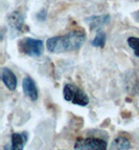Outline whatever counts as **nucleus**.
<instances>
[{
  "mask_svg": "<svg viewBox=\"0 0 139 150\" xmlns=\"http://www.w3.org/2000/svg\"><path fill=\"white\" fill-rule=\"evenodd\" d=\"M86 40V35L82 30H72L64 36H55L49 38L46 47L50 53L61 54L77 50L82 47Z\"/></svg>",
  "mask_w": 139,
  "mask_h": 150,
  "instance_id": "1",
  "label": "nucleus"
},
{
  "mask_svg": "<svg viewBox=\"0 0 139 150\" xmlns=\"http://www.w3.org/2000/svg\"><path fill=\"white\" fill-rule=\"evenodd\" d=\"M63 97H64L65 101L72 103L74 105L84 107L89 104V97L86 95V93L71 83L65 84L64 88H63Z\"/></svg>",
  "mask_w": 139,
  "mask_h": 150,
  "instance_id": "2",
  "label": "nucleus"
},
{
  "mask_svg": "<svg viewBox=\"0 0 139 150\" xmlns=\"http://www.w3.org/2000/svg\"><path fill=\"white\" fill-rule=\"evenodd\" d=\"M20 52L29 57H40L43 53V41L34 38H23L18 43Z\"/></svg>",
  "mask_w": 139,
  "mask_h": 150,
  "instance_id": "3",
  "label": "nucleus"
},
{
  "mask_svg": "<svg viewBox=\"0 0 139 150\" xmlns=\"http://www.w3.org/2000/svg\"><path fill=\"white\" fill-rule=\"evenodd\" d=\"M108 143L99 138H79L74 143V150H107Z\"/></svg>",
  "mask_w": 139,
  "mask_h": 150,
  "instance_id": "4",
  "label": "nucleus"
},
{
  "mask_svg": "<svg viewBox=\"0 0 139 150\" xmlns=\"http://www.w3.org/2000/svg\"><path fill=\"white\" fill-rule=\"evenodd\" d=\"M22 87L23 93L27 98H29L32 101H37L39 98V93H38V88L36 86L35 81L32 80L30 77H25L22 81Z\"/></svg>",
  "mask_w": 139,
  "mask_h": 150,
  "instance_id": "5",
  "label": "nucleus"
},
{
  "mask_svg": "<svg viewBox=\"0 0 139 150\" xmlns=\"http://www.w3.org/2000/svg\"><path fill=\"white\" fill-rule=\"evenodd\" d=\"M26 141H27V132L13 133L12 143L11 145H5L4 150H23Z\"/></svg>",
  "mask_w": 139,
  "mask_h": 150,
  "instance_id": "6",
  "label": "nucleus"
},
{
  "mask_svg": "<svg viewBox=\"0 0 139 150\" xmlns=\"http://www.w3.org/2000/svg\"><path fill=\"white\" fill-rule=\"evenodd\" d=\"M1 79L4 85L10 90H15L17 87V77L12 70L8 67H3L1 69Z\"/></svg>",
  "mask_w": 139,
  "mask_h": 150,
  "instance_id": "7",
  "label": "nucleus"
},
{
  "mask_svg": "<svg viewBox=\"0 0 139 150\" xmlns=\"http://www.w3.org/2000/svg\"><path fill=\"white\" fill-rule=\"evenodd\" d=\"M110 21L109 15H102V16H91L86 19V22L89 24L90 30H94L97 28H100L105 24H107Z\"/></svg>",
  "mask_w": 139,
  "mask_h": 150,
  "instance_id": "8",
  "label": "nucleus"
},
{
  "mask_svg": "<svg viewBox=\"0 0 139 150\" xmlns=\"http://www.w3.org/2000/svg\"><path fill=\"white\" fill-rule=\"evenodd\" d=\"M10 20V24L11 28L15 32L19 33L21 30H23V28H24V22H23V17L22 15L20 14L19 12H14L12 15L8 18Z\"/></svg>",
  "mask_w": 139,
  "mask_h": 150,
  "instance_id": "9",
  "label": "nucleus"
},
{
  "mask_svg": "<svg viewBox=\"0 0 139 150\" xmlns=\"http://www.w3.org/2000/svg\"><path fill=\"white\" fill-rule=\"evenodd\" d=\"M130 146V141L126 137H118L112 142L109 150H129Z\"/></svg>",
  "mask_w": 139,
  "mask_h": 150,
  "instance_id": "10",
  "label": "nucleus"
},
{
  "mask_svg": "<svg viewBox=\"0 0 139 150\" xmlns=\"http://www.w3.org/2000/svg\"><path fill=\"white\" fill-rule=\"evenodd\" d=\"M106 40H107V36L104 32H99L97 33V35L95 36V38L92 40L91 44L94 46V47H100L102 48L106 44Z\"/></svg>",
  "mask_w": 139,
  "mask_h": 150,
  "instance_id": "11",
  "label": "nucleus"
},
{
  "mask_svg": "<svg viewBox=\"0 0 139 150\" xmlns=\"http://www.w3.org/2000/svg\"><path fill=\"white\" fill-rule=\"evenodd\" d=\"M128 44L133 50L135 56L139 58V38L138 37H130L128 38Z\"/></svg>",
  "mask_w": 139,
  "mask_h": 150,
  "instance_id": "12",
  "label": "nucleus"
}]
</instances>
